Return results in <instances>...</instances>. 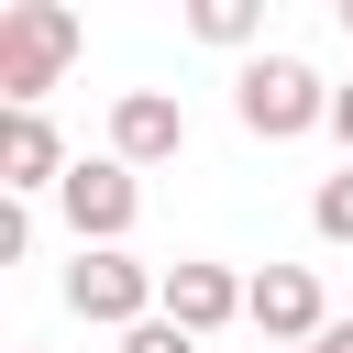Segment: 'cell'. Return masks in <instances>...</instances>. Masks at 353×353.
Listing matches in <instances>:
<instances>
[{
  "mask_svg": "<svg viewBox=\"0 0 353 353\" xmlns=\"http://www.w3.org/2000/svg\"><path fill=\"white\" fill-rule=\"evenodd\" d=\"M176 11H188V33L221 44V55H243V44L265 33V0H176Z\"/></svg>",
  "mask_w": 353,
  "mask_h": 353,
  "instance_id": "cell-9",
  "label": "cell"
},
{
  "mask_svg": "<svg viewBox=\"0 0 353 353\" xmlns=\"http://www.w3.org/2000/svg\"><path fill=\"white\" fill-rule=\"evenodd\" d=\"M243 320H254L265 342H309V331L331 320V298H320V276H309V265H265V276L243 287Z\"/></svg>",
  "mask_w": 353,
  "mask_h": 353,
  "instance_id": "cell-6",
  "label": "cell"
},
{
  "mask_svg": "<svg viewBox=\"0 0 353 353\" xmlns=\"http://www.w3.org/2000/svg\"><path fill=\"white\" fill-rule=\"evenodd\" d=\"M309 232H320V243H353V154L309 188Z\"/></svg>",
  "mask_w": 353,
  "mask_h": 353,
  "instance_id": "cell-10",
  "label": "cell"
},
{
  "mask_svg": "<svg viewBox=\"0 0 353 353\" xmlns=\"http://www.w3.org/2000/svg\"><path fill=\"white\" fill-rule=\"evenodd\" d=\"M331 11H353V0H331Z\"/></svg>",
  "mask_w": 353,
  "mask_h": 353,
  "instance_id": "cell-17",
  "label": "cell"
},
{
  "mask_svg": "<svg viewBox=\"0 0 353 353\" xmlns=\"http://www.w3.org/2000/svg\"><path fill=\"white\" fill-rule=\"evenodd\" d=\"M110 154H132V165H176V154H188V110H176L165 88H121V99H110Z\"/></svg>",
  "mask_w": 353,
  "mask_h": 353,
  "instance_id": "cell-7",
  "label": "cell"
},
{
  "mask_svg": "<svg viewBox=\"0 0 353 353\" xmlns=\"http://www.w3.org/2000/svg\"><path fill=\"white\" fill-rule=\"evenodd\" d=\"M154 298H165V265H143L132 243H77V265H66V309H77L88 331L143 320Z\"/></svg>",
  "mask_w": 353,
  "mask_h": 353,
  "instance_id": "cell-3",
  "label": "cell"
},
{
  "mask_svg": "<svg viewBox=\"0 0 353 353\" xmlns=\"http://www.w3.org/2000/svg\"><path fill=\"white\" fill-rule=\"evenodd\" d=\"M232 121L254 143H298V132H331V77L309 55H243L232 77Z\"/></svg>",
  "mask_w": 353,
  "mask_h": 353,
  "instance_id": "cell-1",
  "label": "cell"
},
{
  "mask_svg": "<svg viewBox=\"0 0 353 353\" xmlns=\"http://www.w3.org/2000/svg\"><path fill=\"white\" fill-rule=\"evenodd\" d=\"M77 11L66 0H0V99H55L77 66Z\"/></svg>",
  "mask_w": 353,
  "mask_h": 353,
  "instance_id": "cell-2",
  "label": "cell"
},
{
  "mask_svg": "<svg viewBox=\"0 0 353 353\" xmlns=\"http://www.w3.org/2000/svg\"><path fill=\"white\" fill-rule=\"evenodd\" d=\"M276 353H331V342H320V331H309V342H276Z\"/></svg>",
  "mask_w": 353,
  "mask_h": 353,
  "instance_id": "cell-15",
  "label": "cell"
},
{
  "mask_svg": "<svg viewBox=\"0 0 353 353\" xmlns=\"http://www.w3.org/2000/svg\"><path fill=\"white\" fill-rule=\"evenodd\" d=\"M320 342H331V353H353V320H320Z\"/></svg>",
  "mask_w": 353,
  "mask_h": 353,
  "instance_id": "cell-14",
  "label": "cell"
},
{
  "mask_svg": "<svg viewBox=\"0 0 353 353\" xmlns=\"http://www.w3.org/2000/svg\"><path fill=\"white\" fill-rule=\"evenodd\" d=\"M243 287H254V276H232V265L188 254V265H165V298H154V309H176L188 331H232V320H243Z\"/></svg>",
  "mask_w": 353,
  "mask_h": 353,
  "instance_id": "cell-8",
  "label": "cell"
},
{
  "mask_svg": "<svg viewBox=\"0 0 353 353\" xmlns=\"http://www.w3.org/2000/svg\"><path fill=\"white\" fill-rule=\"evenodd\" d=\"M55 210H66L77 243H132V221H143V165H132V154H77V165L55 176Z\"/></svg>",
  "mask_w": 353,
  "mask_h": 353,
  "instance_id": "cell-4",
  "label": "cell"
},
{
  "mask_svg": "<svg viewBox=\"0 0 353 353\" xmlns=\"http://www.w3.org/2000/svg\"><path fill=\"white\" fill-rule=\"evenodd\" d=\"M77 154H66V132L44 121V99H11V121H0V188H22V199H44L55 176H66Z\"/></svg>",
  "mask_w": 353,
  "mask_h": 353,
  "instance_id": "cell-5",
  "label": "cell"
},
{
  "mask_svg": "<svg viewBox=\"0 0 353 353\" xmlns=\"http://www.w3.org/2000/svg\"><path fill=\"white\" fill-rule=\"evenodd\" d=\"M11 254H33V210H22V188H11V210H0V265Z\"/></svg>",
  "mask_w": 353,
  "mask_h": 353,
  "instance_id": "cell-12",
  "label": "cell"
},
{
  "mask_svg": "<svg viewBox=\"0 0 353 353\" xmlns=\"http://www.w3.org/2000/svg\"><path fill=\"white\" fill-rule=\"evenodd\" d=\"M210 331H188L176 309H143V320H121V353H199Z\"/></svg>",
  "mask_w": 353,
  "mask_h": 353,
  "instance_id": "cell-11",
  "label": "cell"
},
{
  "mask_svg": "<svg viewBox=\"0 0 353 353\" xmlns=\"http://www.w3.org/2000/svg\"><path fill=\"white\" fill-rule=\"evenodd\" d=\"M331 132H342V154H353V88H331Z\"/></svg>",
  "mask_w": 353,
  "mask_h": 353,
  "instance_id": "cell-13",
  "label": "cell"
},
{
  "mask_svg": "<svg viewBox=\"0 0 353 353\" xmlns=\"http://www.w3.org/2000/svg\"><path fill=\"white\" fill-rule=\"evenodd\" d=\"M342 33H353V11H342Z\"/></svg>",
  "mask_w": 353,
  "mask_h": 353,
  "instance_id": "cell-16",
  "label": "cell"
}]
</instances>
